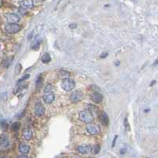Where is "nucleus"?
I'll return each instance as SVG.
<instances>
[{"instance_id":"6","label":"nucleus","mask_w":158,"mask_h":158,"mask_svg":"<svg viewBox=\"0 0 158 158\" xmlns=\"http://www.w3.org/2000/svg\"><path fill=\"white\" fill-rule=\"evenodd\" d=\"M10 146V138L6 134H2L0 137V149L4 150Z\"/></svg>"},{"instance_id":"18","label":"nucleus","mask_w":158,"mask_h":158,"mask_svg":"<svg viewBox=\"0 0 158 158\" xmlns=\"http://www.w3.org/2000/svg\"><path fill=\"white\" fill-rule=\"evenodd\" d=\"M12 61H13V57H9V58H6V60H3L2 64H3V67H5V68H8V67L11 64Z\"/></svg>"},{"instance_id":"29","label":"nucleus","mask_w":158,"mask_h":158,"mask_svg":"<svg viewBox=\"0 0 158 158\" xmlns=\"http://www.w3.org/2000/svg\"><path fill=\"white\" fill-rule=\"evenodd\" d=\"M124 125H125V127H126V129L128 130H130V125L128 123V121H127V118H125V120H124Z\"/></svg>"},{"instance_id":"7","label":"nucleus","mask_w":158,"mask_h":158,"mask_svg":"<svg viewBox=\"0 0 158 158\" xmlns=\"http://www.w3.org/2000/svg\"><path fill=\"white\" fill-rule=\"evenodd\" d=\"M83 92H73L72 95H70V100L72 103H78L83 98Z\"/></svg>"},{"instance_id":"27","label":"nucleus","mask_w":158,"mask_h":158,"mask_svg":"<svg viewBox=\"0 0 158 158\" xmlns=\"http://www.w3.org/2000/svg\"><path fill=\"white\" fill-rule=\"evenodd\" d=\"M90 88H91V90H92L93 92H100V90H101L100 88L97 85H92L90 87Z\"/></svg>"},{"instance_id":"2","label":"nucleus","mask_w":158,"mask_h":158,"mask_svg":"<svg viewBox=\"0 0 158 158\" xmlns=\"http://www.w3.org/2000/svg\"><path fill=\"white\" fill-rule=\"evenodd\" d=\"M75 87H76V82L73 79H69V78L64 79L63 82L61 83L62 89L64 90V91H66V92L72 91L73 89H74Z\"/></svg>"},{"instance_id":"26","label":"nucleus","mask_w":158,"mask_h":158,"mask_svg":"<svg viewBox=\"0 0 158 158\" xmlns=\"http://www.w3.org/2000/svg\"><path fill=\"white\" fill-rule=\"evenodd\" d=\"M22 64H18L17 65H16L15 67V76H17V75H18V74H20V73H21V71H22Z\"/></svg>"},{"instance_id":"28","label":"nucleus","mask_w":158,"mask_h":158,"mask_svg":"<svg viewBox=\"0 0 158 158\" xmlns=\"http://www.w3.org/2000/svg\"><path fill=\"white\" fill-rule=\"evenodd\" d=\"M29 76H30V75H29V74H27V75H25V76H22V78H21V79H19L18 82H22V81H24V80H25V79H29Z\"/></svg>"},{"instance_id":"16","label":"nucleus","mask_w":158,"mask_h":158,"mask_svg":"<svg viewBox=\"0 0 158 158\" xmlns=\"http://www.w3.org/2000/svg\"><path fill=\"white\" fill-rule=\"evenodd\" d=\"M59 74H60V77L63 78V79H67V78H68V77L71 76V73L66 71V70H60Z\"/></svg>"},{"instance_id":"23","label":"nucleus","mask_w":158,"mask_h":158,"mask_svg":"<svg viewBox=\"0 0 158 158\" xmlns=\"http://www.w3.org/2000/svg\"><path fill=\"white\" fill-rule=\"evenodd\" d=\"M99 151H100V146L98 145H96V146L92 147V153H93L94 154H98Z\"/></svg>"},{"instance_id":"14","label":"nucleus","mask_w":158,"mask_h":158,"mask_svg":"<svg viewBox=\"0 0 158 158\" xmlns=\"http://www.w3.org/2000/svg\"><path fill=\"white\" fill-rule=\"evenodd\" d=\"M22 136H23L25 140L29 141L33 137V131L30 129H25L22 132Z\"/></svg>"},{"instance_id":"21","label":"nucleus","mask_w":158,"mask_h":158,"mask_svg":"<svg viewBox=\"0 0 158 158\" xmlns=\"http://www.w3.org/2000/svg\"><path fill=\"white\" fill-rule=\"evenodd\" d=\"M20 83H18V85H17V87L15 88V89H14V93H17V92H18L19 91H22V89L24 88H25V85L24 84V83H21V82H19Z\"/></svg>"},{"instance_id":"32","label":"nucleus","mask_w":158,"mask_h":158,"mask_svg":"<svg viewBox=\"0 0 158 158\" xmlns=\"http://www.w3.org/2000/svg\"><path fill=\"white\" fill-rule=\"evenodd\" d=\"M108 56V53H104L103 54H102L101 56H100V57L101 58H105V57H107Z\"/></svg>"},{"instance_id":"17","label":"nucleus","mask_w":158,"mask_h":158,"mask_svg":"<svg viewBox=\"0 0 158 158\" xmlns=\"http://www.w3.org/2000/svg\"><path fill=\"white\" fill-rule=\"evenodd\" d=\"M41 61H42V63L44 64H48L51 61V57L49 53H44L42 57H41Z\"/></svg>"},{"instance_id":"1","label":"nucleus","mask_w":158,"mask_h":158,"mask_svg":"<svg viewBox=\"0 0 158 158\" xmlns=\"http://www.w3.org/2000/svg\"><path fill=\"white\" fill-rule=\"evenodd\" d=\"M79 119L83 122L84 123H92L95 120L94 115L92 114V111L89 110H84L80 111L79 113Z\"/></svg>"},{"instance_id":"9","label":"nucleus","mask_w":158,"mask_h":158,"mask_svg":"<svg viewBox=\"0 0 158 158\" xmlns=\"http://www.w3.org/2000/svg\"><path fill=\"white\" fill-rule=\"evenodd\" d=\"M34 113L38 117H41L42 115H44V107L43 105L38 103L36 104L34 108Z\"/></svg>"},{"instance_id":"13","label":"nucleus","mask_w":158,"mask_h":158,"mask_svg":"<svg viewBox=\"0 0 158 158\" xmlns=\"http://www.w3.org/2000/svg\"><path fill=\"white\" fill-rule=\"evenodd\" d=\"M103 96L99 92H95L92 95V101L95 103H100L103 101Z\"/></svg>"},{"instance_id":"3","label":"nucleus","mask_w":158,"mask_h":158,"mask_svg":"<svg viewBox=\"0 0 158 158\" xmlns=\"http://www.w3.org/2000/svg\"><path fill=\"white\" fill-rule=\"evenodd\" d=\"M86 130L88 133L92 135H96L100 133V127H98L97 124L94 123H88L86 126Z\"/></svg>"},{"instance_id":"8","label":"nucleus","mask_w":158,"mask_h":158,"mask_svg":"<svg viewBox=\"0 0 158 158\" xmlns=\"http://www.w3.org/2000/svg\"><path fill=\"white\" fill-rule=\"evenodd\" d=\"M77 151L81 153V154H83V155H87L90 153H92V146H88V145H83V146H80L77 148Z\"/></svg>"},{"instance_id":"5","label":"nucleus","mask_w":158,"mask_h":158,"mask_svg":"<svg viewBox=\"0 0 158 158\" xmlns=\"http://www.w3.org/2000/svg\"><path fill=\"white\" fill-rule=\"evenodd\" d=\"M5 18L8 23H18L21 21V17L13 13L5 14Z\"/></svg>"},{"instance_id":"11","label":"nucleus","mask_w":158,"mask_h":158,"mask_svg":"<svg viewBox=\"0 0 158 158\" xmlns=\"http://www.w3.org/2000/svg\"><path fill=\"white\" fill-rule=\"evenodd\" d=\"M55 99V95L53 92H47L45 95L43 96V100L44 103H46L48 104H50Z\"/></svg>"},{"instance_id":"15","label":"nucleus","mask_w":158,"mask_h":158,"mask_svg":"<svg viewBox=\"0 0 158 158\" xmlns=\"http://www.w3.org/2000/svg\"><path fill=\"white\" fill-rule=\"evenodd\" d=\"M100 120H101L102 123L104 126H108L109 124V118L106 112H103L100 115Z\"/></svg>"},{"instance_id":"35","label":"nucleus","mask_w":158,"mask_h":158,"mask_svg":"<svg viewBox=\"0 0 158 158\" xmlns=\"http://www.w3.org/2000/svg\"><path fill=\"white\" fill-rule=\"evenodd\" d=\"M0 48H1V44H0Z\"/></svg>"},{"instance_id":"10","label":"nucleus","mask_w":158,"mask_h":158,"mask_svg":"<svg viewBox=\"0 0 158 158\" xmlns=\"http://www.w3.org/2000/svg\"><path fill=\"white\" fill-rule=\"evenodd\" d=\"M18 150L19 152L21 153L22 154H25L26 155L27 153H29V150H30V147L29 145L25 144V143H20L18 146Z\"/></svg>"},{"instance_id":"34","label":"nucleus","mask_w":158,"mask_h":158,"mask_svg":"<svg viewBox=\"0 0 158 158\" xmlns=\"http://www.w3.org/2000/svg\"><path fill=\"white\" fill-rule=\"evenodd\" d=\"M3 6V0H0V7Z\"/></svg>"},{"instance_id":"19","label":"nucleus","mask_w":158,"mask_h":158,"mask_svg":"<svg viewBox=\"0 0 158 158\" xmlns=\"http://www.w3.org/2000/svg\"><path fill=\"white\" fill-rule=\"evenodd\" d=\"M40 43H41V40L39 39H37L34 41V43L32 44V49H34V50H37L40 47Z\"/></svg>"},{"instance_id":"20","label":"nucleus","mask_w":158,"mask_h":158,"mask_svg":"<svg viewBox=\"0 0 158 158\" xmlns=\"http://www.w3.org/2000/svg\"><path fill=\"white\" fill-rule=\"evenodd\" d=\"M21 127V124L18 122H14V123H13L11 125V127H10V130H12V131H18L19 130V128Z\"/></svg>"},{"instance_id":"33","label":"nucleus","mask_w":158,"mask_h":158,"mask_svg":"<svg viewBox=\"0 0 158 158\" xmlns=\"http://www.w3.org/2000/svg\"><path fill=\"white\" fill-rule=\"evenodd\" d=\"M76 26H77L76 24H71V25H70V28H76Z\"/></svg>"},{"instance_id":"12","label":"nucleus","mask_w":158,"mask_h":158,"mask_svg":"<svg viewBox=\"0 0 158 158\" xmlns=\"http://www.w3.org/2000/svg\"><path fill=\"white\" fill-rule=\"evenodd\" d=\"M20 6L22 9H30L34 6V0H22Z\"/></svg>"},{"instance_id":"30","label":"nucleus","mask_w":158,"mask_h":158,"mask_svg":"<svg viewBox=\"0 0 158 158\" xmlns=\"http://www.w3.org/2000/svg\"><path fill=\"white\" fill-rule=\"evenodd\" d=\"M127 152V149L126 148H123V149H120V153L121 154H125Z\"/></svg>"},{"instance_id":"25","label":"nucleus","mask_w":158,"mask_h":158,"mask_svg":"<svg viewBox=\"0 0 158 158\" xmlns=\"http://www.w3.org/2000/svg\"><path fill=\"white\" fill-rule=\"evenodd\" d=\"M0 127L3 129V130H7V128H8V124H7V122H6V121H0Z\"/></svg>"},{"instance_id":"22","label":"nucleus","mask_w":158,"mask_h":158,"mask_svg":"<svg viewBox=\"0 0 158 158\" xmlns=\"http://www.w3.org/2000/svg\"><path fill=\"white\" fill-rule=\"evenodd\" d=\"M54 89V87L50 83H48L47 85H45L44 88V92H52V91Z\"/></svg>"},{"instance_id":"31","label":"nucleus","mask_w":158,"mask_h":158,"mask_svg":"<svg viewBox=\"0 0 158 158\" xmlns=\"http://www.w3.org/2000/svg\"><path fill=\"white\" fill-rule=\"evenodd\" d=\"M118 138V136H115L114 138V141H113V143H112V147H114V145H115V143H116V140Z\"/></svg>"},{"instance_id":"24","label":"nucleus","mask_w":158,"mask_h":158,"mask_svg":"<svg viewBox=\"0 0 158 158\" xmlns=\"http://www.w3.org/2000/svg\"><path fill=\"white\" fill-rule=\"evenodd\" d=\"M42 85H43V78H42L41 76H40V77L37 79L36 87H37V88H40Z\"/></svg>"},{"instance_id":"4","label":"nucleus","mask_w":158,"mask_h":158,"mask_svg":"<svg viewBox=\"0 0 158 158\" xmlns=\"http://www.w3.org/2000/svg\"><path fill=\"white\" fill-rule=\"evenodd\" d=\"M21 29L20 25L17 23H9L5 26V30L8 34H17Z\"/></svg>"}]
</instances>
